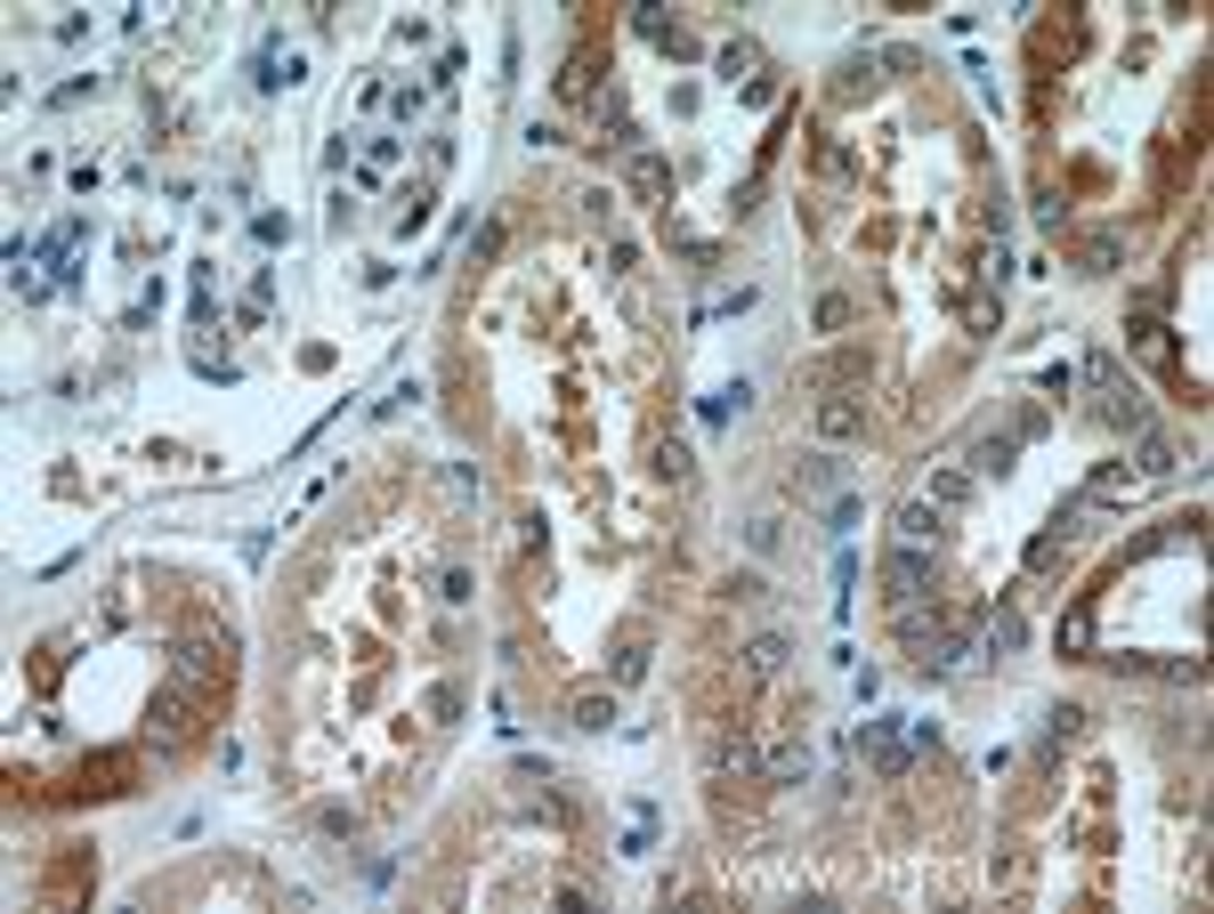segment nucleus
I'll use <instances>...</instances> for the list:
<instances>
[{
	"label": "nucleus",
	"instance_id": "11",
	"mask_svg": "<svg viewBox=\"0 0 1214 914\" xmlns=\"http://www.w3.org/2000/svg\"><path fill=\"white\" fill-rule=\"evenodd\" d=\"M793 486H802V494H834V486H842V461H834V446H818V454H802V461H793Z\"/></svg>",
	"mask_w": 1214,
	"mask_h": 914
},
{
	"label": "nucleus",
	"instance_id": "17",
	"mask_svg": "<svg viewBox=\"0 0 1214 914\" xmlns=\"http://www.w3.org/2000/svg\"><path fill=\"white\" fill-rule=\"evenodd\" d=\"M786 656H793V647H786V632H761L754 647H745V672H754V681H769V672H778Z\"/></svg>",
	"mask_w": 1214,
	"mask_h": 914
},
{
	"label": "nucleus",
	"instance_id": "3",
	"mask_svg": "<svg viewBox=\"0 0 1214 914\" xmlns=\"http://www.w3.org/2000/svg\"><path fill=\"white\" fill-rule=\"evenodd\" d=\"M705 769H713V786H737V777L761 769V745L745 737V728H720V737L705 745Z\"/></svg>",
	"mask_w": 1214,
	"mask_h": 914
},
{
	"label": "nucleus",
	"instance_id": "20",
	"mask_svg": "<svg viewBox=\"0 0 1214 914\" xmlns=\"http://www.w3.org/2000/svg\"><path fill=\"white\" fill-rule=\"evenodd\" d=\"M1077 728H1085V713H1077V704H1052V713H1045V752H1061V745L1077 737Z\"/></svg>",
	"mask_w": 1214,
	"mask_h": 914
},
{
	"label": "nucleus",
	"instance_id": "32",
	"mask_svg": "<svg viewBox=\"0 0 1214 914\" xmlns=\"http://www.w3.org/2000/svg\"><path fill=\"white\" fill-rule=\"evenodd\" d=\"M745 542H754V551L769 559V551H778V518H754V527H745Z\"/></svg>",
	"mask_w": 1214,
	"mask_h": 914
},
{
	"label": "nucleus",
	"instance_id": "26",
	"mask_svg": "<svg viewBox=\"0 0 1214 914\" xmlns=\"http://www.w3.org/2000/svg\"><path fill=\"white\" fill-rule=\"evenodd\" d=\"M1052 559H1061V534H1052V527H1045V534H1037V542H1028V574H1045V567H1052Z\"/></svg>",
	"mask_w": 1214,
	"mask_h": 914
},
{
	"label": "nucleus",
	"instance_id": "30",
	"mask_svg": "<svg viewBox=\"0 0 1214 914\" xmlns=\"http://www.w3.org/2000/svg\"><path fill=\"white\" fill-rule=\"evenodd\" d=\"M818 324H826V332H842V324H850V300H842V292H826V300H818Z\"/></svg>",
	"mask_w": 1214,
	"mask_h": 914
},
{
	"label": "nucleus",
	"instance_id": "10",
	"mask_svg": "<svg viewBox=\"0 0 1214 914\" xmlns=\"http://www.w3.org/2000/svg\"><path fill=\"white\" fill-rule=\"evenodd\" d=\"M1020 640H1028V623H1020V607H996L988 615V632H979V647L1004 664V656H1020Z\"/></svg>",
	"mask_w": 1214,
	"mask_h": 914
},
{
	"label": "nucleus",
	"instance_id": "9",
	"mask_svg": "<svg viewBox=\"0 0 1214 914\" xmlns=\"http://www.w3.org/2000/svg\"><path fill=\"white\" fill-rule=\"evenodd\" d=\"M187 713H195V688H187V681H170L163 696H154V737L178 745V737H187Z\"/></svg>",
	"mask_w": 1214,
	"mask_h": 914
},
{
	"label": "nucleus",
	"instance_id": "31",
	"mask_svg": "<svg viewBox=\"0 0 1214 914\" xmlns=\"http://www.w3.org/2000/svg\"><path fill=\"white\" fill-rule=\"evenodd\" d=\"M656 469H664V478L681 486V478H688V446H656Z\"/></svg>",
	"mask_w": 1214,
	"mask_h": 914
},
{
	"label": "nucleus",
	"instance_id": "16",
	"mask_svg": "<svg viewBox=\"0 0 1214 914\" xmlns=\"http://www.w3.org/2000/svg\"><path fill=\"white\" fill-rule=\"evenodd\" d=\"M923 502H940V510H955V502H972V469H955V461H940L932 469V494Z\"/></svg>",
	"mask_w": 1214,
	"mask_h": 914
},
{
	"label": "nucleus",
	"instance_id": "5",
	"mask_svg": "<svg viewBox=\"0 0 1214 914\" xmlns=\"http://www.w3.org/2000/svg\"><path fill=\"white\" fill-rule=\"evenodd\" d=\"M891 542H899V551H932V559H940V542H947L940 502H907V510L891 518Z\"/></svg>",
	"mask_w": 1214,
	"mask_h": 914
},
{
	"label": "nucleus",
	"instance_id": "6",
	"mask_svg": "<svg viewBox=\"0 0 1214 914\" xmlns=\"http://www.w3.org/2000/svg\"><path fill=\"white\" fill-rule=\"evenodd\" d=\"M859 752L874 761V777H907V761H915V752H907V737H899L891 720H867V728H859Z\"/></svg>",
	"mask_w": 1214,
	"mask_h": 914
},
{
	"label": "nucleus",
	"instance_id": "28",
	"mask_svg": "<svg viewBox=\"0 0 1214 914\" xmlns=\"http://www.w3.org/2000/svg\"><path fill=\"white\" fill-rule=\"evenodd\" d=\"M437 599H446V607H461V599H470V574L446 567V574H437Z\"/></svg>",
	"mask_w": 1214,
	"mask_h": 914
},
{
	"label": "nucleus",
	"instance_id": "12",
	"mask_svg": "<svg viewBox=\"0 0 1214 914\" xmlns=\"http://www.w3.org/2000/svg\"><path fill=\"white\" fill-rule=\"evenodd\" d=\"M1013 454H1020V437H1013V429L979 437V446H972V478H1004V469H1013Z\"/></svg>",
	"mask_w": 1214,
	"mask_h": 914
},
{
	"label": "nucleus",
	"instance_id": "34",
	"mask_svg": "<svg viewBox=\"0 0 1214 914\" xmlns=\"http://www.w3.org/2000/svg\"><path fill=\"white\" fill-rule=\"evenodd\" d=\"M907 752H940V720H915L907 728Z\"/></svg>",
	"mask_w": 1214,
	"mask_h": 914
},
{
	"label": "nucleus",
	"instance_id": "7",
	"mask_svg": "<svg viewBox=\"0 0 1214 914\" xmlns=\"http://www.w3.org/2000/svg\"><path fill=\"white\" fill-rule=\"evenodd\" d=\"M211 672H227V656H219L211 640H178V647H170V681L203 688V681H211Z\"/></svg>",
	"mask_w": 1214,
	"mask_h": 914
},
{
	"label": "nucleus",
	"instance_id": "2",
	"mask_svg": "<svg viewBox=\"0 0 1214 914\" xmlns=\"http://www.w3.org/2000/svg\"><path fill=\"white\" fill-rule=\"evenodd\" d=\"M883 599H891V607L932 599V551H891V559H883Z\"/></svg>",
	"mask_w": 1214,
	"mask_h": 914
},
{
	"label": "nucleus",
	"instance_id": "15",
	"mask_svg": "<svg viewBox=\"0 0 1214 914\" xmlns=\"http://www.w3.org/2000/svg\"><path fill=\"white\" fill-rule=\"evenodd\" d=\"M761 777H769V786H810V745H778L761 761Z\"/></svg>",
	"mask_w": 1214,
	"mask_h": 914
},
{
	"label": "nucleus",
	"instance_id": "14",
	"mask_svg": "<svg viewBox=\"0 0 1214 914\" xmlns=\"http://www.w3.org/2000/svg\"><path fill=\"white\" fill-rule=\"evenodd\" d=\"M608 681H615V688L648 681V640H640V632H624V640H615V664H608Z\"/></svg>",
	"mask_w": 1214,
	"mask_h": 914
},
{
	"label": "nucleus",
	"instance_id": "24",
	"mask_svg": "<svg viewBox=\"0 0 1214 914\" xmlns=\"http://www.w3.org/2000/svg\"><path fill=\"white\" fill-rule=\"evenodd\" d=\"M268 300H276V276L260 268V276H251V292H243V316H251V324H260V316H268Z\"/></svg>",
	"mask_w": 1214,
	"mask_h": 914
},
{
	"label": "nucleus",
	"instance_id": "8",
	"mask_svg": "<svg viewBox=\"0 0 1214 914\" xmlns=\"http://www.w3.org/2000/svg\"><path fill=\"white\" fill-rule=\"evenodd\" d=\"M624 154H632L624 178H632L640 202H664V195H673V170H664V154H648V146H624Z\"/></svg>",
	"mask_w": 1214,
	"mask_h": 914
},
{
	"label": "nucleus",
	"instance_id": "27",
	"mask_svg": "<svg viewBox=\"0 0 1214 914\" xmlns=\"http://www.w3.org/2000/svg\"><path fill=\"white\" fill-rule=\"evenodd\" d=\"M317 825H324V833H356V809H349V801H324Z\"/></svg>",
	"mask_w": 1214,
	"mask_h": 914
},
{
	"label": "nucleus",
	"instance_id": "1",
	"mask_svg": "<svg viewBox=\"0 0 1214 914\" xmlns=\"http://www.w3.org/2000/svg\"><path fill=\"white\" fill-rule=\"evenodd\" d=\"M972 656V632H955V623H932V632H915L907 640V664L923 672V681H947L955 664Z\"/></svg>",
	"mask_w": 1214,
	"mask_h": 914
},
{
	"label": "nucleus",
	"instance_id": "22",
	"mask_svg": "<svg viewBox=\"0 0 1214 914\" xmlns=\"http://www.w3.org/2000/svg\"><path fill=\"white\" fill-rule=\"evenodd\" d=\"M1061 647H1069V656H1085V647H1093V607H1069V623H1061Z\"/></svg>",
	"mask_w": 1214,
	"mask_h": 914
},
{
	"label": "nucleus",
	"instance_id": "29",
	"mask_svg": "<svg viewBox=\"0 0 1214 914\" xmlns=\"http://www.w3.org/2000/svg\"><path fill=\"white\" fill-rule=\"evenodd\" d=\"M591 90V65L583 58H567V73H559V97H583Z\"/></svg>",
	"mask_w": 1214,
	"mask_h": 914
},
{
	"label": "nucleus",
	"instance_id": "4",
	"mask_svg": "<svg viewBox=\"0 0 1214 914\" xmlns=\"http://www.w3.org/2000/svg\"><path fill=\"white\" fill-rule=\"evenodd\" d=\"M810 429H818V446H850V437L867 429V397H850V388H834V397H818Z\"/></svg>",
	"mask_w": 1214,
	"mask_h": 914
},
{
	"label": "nucleus",
	"instance_id": "13",
	"mask_svg": "<svg viewBox=\"0 0 1214 914\" xmlns=\"http://www.w3.org/2000/svg\"><path fill=\"white\" fill-rule=\"evenodd\" d=\"M850 381H867V349H842L834 364H818V373H810L818 397H834V388H850Z\"/></svg>",
	"mask_w": 1214,
	"mask_h": 914
},
{
	"label": "nucleus",
	"instance_id": "33",
	"mask_svg": "<svg viewBox=\"0 0 1214 914\" xmlns=\"http://www.w3.org/2000/svg\"><path fill=\"white\" fill-rule=\"evenodd\" d=\"M1077 388V364H1045V397H1069Z\"/></svg>",
	"mask_w": 1214,
	"mask_h": 914
},
{
	"label": "nucleus",
	"instance_id": "21",
	"mask_svg": "<svg viewBox=\"0 0 1214 914\" xmlns=\"http://www.w3.org/2000/svg\"><path fill=\"white\" fill-rule=\"evenodd\" d=\"M608 720H615V696L608 688H583L575 696V728H608Z\"/></svg>",
	"mask_w": 1214,
	"mask_h": 914
},
{
	"label": "nucleus",
	"instance_id": "18",
	"mask_svg": "<svg viewBox=\"0 0 1214 914\" xmlns=\"http://www.w3.org/2000/svg\"><path fill=\"white\" fill-rule=\"evenodd\" d=\"M1118 259H1125V243H1118L1109 227H1101V235H1085V276H1118Z\"/></svg>",
	"mask_w": 1214,
	"mask_h": 914
},
{
	"label": "nucleus",
	"instance_id": "19",
	"mask_svg": "<svg viewBox=\"0 0 1214 914\" xmlns=\"http://www.w3.org/2000/svg\"><path fill=\"white\" fill-rule=\"evenodd\" d=\"M1085 494H1093L1101 510H1109V502H1125V494H1133V469H1125V461H1109V469H1093V486H1085Z\"/></svg>",
	"mask_w": 1214,
	"mask_h": 914
},
{
	"label": "nucleus",
	"instance_id": "23",
	"mask_svg": "<svg viewBox=\"0 0 1214 914\" xmlns=\"http://www.w3.org/2000/svg\"><path fill=\"white\" fill-rule=\"evenodd\" d=\"M754 65H761L754 41H720V73H729V82H737V73H754Z\"/></svg>",
	"mask_w": 1214,
	"mask_h": 914
},
{
	"label": "nucleus",
	"instance_id": "25",
	"mask_svg": "<svg viewBox=\"0 0 1214 914\" xmlns=\"http://www.w3.org/2000/svg\"><path fill=\"white\" fill-rule=\"evenodd\" d=\"M1166 469H1174V446L1166 437H1142V478H1166Z\"/></svg>",
	"mask_w": 1214,
	"mask_h": 914
}]
</instances>
